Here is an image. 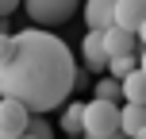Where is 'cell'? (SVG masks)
I'll return each mask as SVG.
<instances>
[{
	"label": "cell",
	"mask_w": 146,
	"mask_h": 139,
	"mask_svg": "<svg viewBox=\"0 0 146 139\" xmlns=\"http://www.w3.org/2000/svg\"><path fill=\"white\" fill-rule=\"evenodd\" d=\"M73 50L46 27H23L12 35V54L0 62V97L19 101L31 116L62 108L77 89Z\"/></svg>",
	"instance_id": "6da1fadb"
},
{
	"label": "cell",
	"mask_w": 146,
	"mask_h": 139,
	"mask_svg": "<svg viewBox=\"0 0 146 139\" xmlns=\"http://www.w3.org/2000/svg\"><path fill=\"white\" fill-rule=\"evenodd\" d=\"M27 4V19L35 27H62L66 19H73L81 0H23Z\"/></svg>",
	"instance_id": "7a4b0ae2"
},
{
	"label": "cell",
	"mask_w": 146,
	"mask_h": 139,
	"mask_svg": "<svg viewBox=\"0 0 146 139\" xmlns=\"http://www.w3.org/2000/svg\"><path fill=\"white\" fill-rule=\"evenodd\" d=\"M115 132H119V104L92 97L85 104V139L88 135H115Z\"/></svg>",
	"instance_id": "3957f363"
},
{
	"label": "cell",
	"mask_w": 146,
	"mask_h": 139,
	"mask_svg": "<svg viewBox=\"0 0 146 139\" xmlns=\"http://www.w3.org/2000/svg\"><path fill=\"white\" fill-rule=\"evenodd\" d=\"M31 124V112L23 108L19 101H8L0 97V139H19Z\"/></svg>",
	"instance_id": "277c9868"
},
{
	"label": "cell",
	"mask_w": 146,
	"mask_h": 139,
	"mask_svg": "<svg viewBox=\"0 0 146 139\" xmlns=\"http://www.w3.org/2000/svg\"><path fill=\"white\" fill-rule=\"evenodd\" d=\"M104 50H108V58H119V54H139L142 43H139L135 31H123V27L111 23V27L104 31Z\"/></svg>",
	"instance_id": "5b68a950"
},
{
	"label": "cell",
	"mask_w": 146,
	"mask_h": 139,
	"mask_svg": "<svg viewBox=\"0 0 146 139\" xmlns=\"http://www.w3.org/2000/svg\"><path fill=\"white\" fill-rule=\"evenodd\" d=\"M81 15H85L88 31H108L111 23H115V0H88V4L81 8Z\"/></svg>",
	"instance_id": "8992f818"
},
{
	"label": "cell",
	"mask_w": 146,
	"mask_h": 139,
	"mask_svg": "<svg viewBox=\"0 0 146 139\" xmlns=\"http://www.w3.org/2000/svg\"><path fill=\"white\" fill-rule=\"evenodd\" d=\"M146 23V0H115V27L139 31Z\"/></svg>",
	"instance_id": "52a82bcc"
},
{
	"label": "cell",
	"mask_w": 146,
	"mask_h": 139,
	"mask_svg": "<svg viewBox=\"0 0 146 139\" xmlns=\"http://www.w3.org/2000/svg\"><path fill=\"white\" fill-rule=\"evenodd\" d=\"M119 132L127 139H146V104H123L119 108Z\"/></svg>",
	"instance_id": "ba28073f"
},
{
	"label": "cell",
	"mask_w": 146,
	"mask_h": 139,
	"mask_svg": "<svg viewBox=\"0 0 146 139\" xmlns=\"http://www.w3.org/2000/svg\"><path fill=\"white\" fill-rule=\"evenodd\" d=\"M81 58L88 62V70H108V50H104V31H85V39H81Z\"/></svg>",
	"instance_id": "9c48e42d"
},
{
	"label": "cell",
	"mask_w": 146,
	"mask_h": 139,
	"mask_svg": "<svg viewBox=\"0 0 146 139\" xmlns=\"http://www.w3.org/2000/svg\"><path fill=\"white\" fill-rule=\"evenodd\" d=\"M62 132H66L69 139H81L85 135V104H66L62 108Z\"/></svg>",
	"instance_id": "30bf717a"
},
{
	"label": "cell",
	"mask_w": 146,
	"mask_h": 139,
	"mask_svg": "<svg viewBox=\"0 0 146 139\" xmlns=\"http://www.w3.org/2000/svg\"><path fill=\"white\" fill-rule=\"evenodd\" d=\"M119 85H123V101H127V104H146V73H142V70L127 73Z\"/></svg>",
	"instance_id": "8fae6325"
},
{
	"label": "cell",
	"mask_w": 146,
	"mask_h": 139,
	"mask_svg": "<svg viewBox=\"0 0 146 139\" xmlns=\"http://www.w3.org/2000/svg\"><path fill=\"white\" fill-rule=\"evenodd\" d=\"M139 70V54H119V58H108V73L115 81H123L127 73H135Z\"/></svg>",
	"instance_id": "7c38bea8"
},
{
	"label": "cell",
	"mask_w": 146,
	"mask_h": 139,
	"mask_svg": "<svg viewBox=\"0 0 146 139\" xmlns=\"http://www.w3.org/2000/svg\"><path fill=\"white\" fill-rule=\"evenodd\" d=\"M92 97H96V101H123V85H119V81L108 73V77H100V81H96Z\"/></svg>",
	"instance_id": "4fadbf2b"
},
{
	"label": "cell",
	"mask_w": 146,
	"mask_h": 139,
	"mask_svg": "<svg viewBox=\"0 0 146 139\" xmlns=\"http://www.w3.org/2000/svg\"><path fill=\"white\" fill-rule=\"evenodd\" d=\"M27 132L35 135V139H54V128L46 124L42 116H31V124H27Z\"/></svg>",
	"instance_id": "5bb4252c"
},
{
	"label": "cell",
	"mask_w": 146,
	"mask_h": 139,
	"mask_svg": "<svg viewBox=\"0 0 146 139\" xmlns=\"http://www.w3.org/2000/svg\"><path fill=\"white\" fill-rule=\"evenodd\" d=\"M12 54V31H0V62Z\"/></svg>",
	"instance_id": "9a60e30c"
},
{
	"label": "cell",
	"mask_w": 146,
	"mask_h": 139,
	"mask_svg": "<svg viewBox=\"0 0 146 139\" xmlns=\"http://www.w3.org/2000/svg\"><path fill=\"white\" fill-rule=\"evenodd\" d=\"M19 4L23 0H0V19H8L12 12H19Z\"/></svg>",
	"instance_id": "2e32d148"
},
{
	"label": "cell",
	"mask_w": 146,
	"mask_h": 139,
	"mask_svg": "<svg viewBox=\"0 0 146 139\" xmlns=\"http://www.w3.org/2000/svg\"><path fill=\"white\" fill-rule=\"evenodd\" d=\"M88 139H127L123 132H115V135H88Z\"/></svg>",
	"instance_id": "e0dca14e"
},
{
	"label": "cell",
	"mask_w": 146,
	"mask_h": 139,
	"mask_svg": "<svg viewBox=\"0 0 146 139\" xmlns=\"http://www.w3.org/2000/svg\"><path fill=\"white\" fill-rule=\"evenodd\" d=\"M139 70L146 73V46H142V50H139Z\"/></svg>",
	"instance_id": "ac0fdd59"
},
{
	"label": "cell",
	"mask_w": 146,
	"mask_h": 139,
	"mask_svg": "<svg viewBox=\"0 0 146 139\" xmlns=\"http://www.w3.org/2000/svg\"><path fill=\"white\" fill-rule=\"evenodd\" d=\"M135 35H139V43L146 46V23H142V27H139V31H135Z\"/></svg>",
	"instance_id": "d6986e66"
},
{
	"label": "cell",
	"mask_w": 146,
	"mask_h": 139,
	"mask_svg": "<svg viewBox=\"0 0 146 139\" xmlns=\"http://www.w3.org/2000/svg\"><path fill=\"white\" fill-rule=\"evenodd\" d=\"M19 139H35V135H31V132H23V135H19Z\"/></svg>",
	"instance_id": "ffe728a7"
}]
</instances>
